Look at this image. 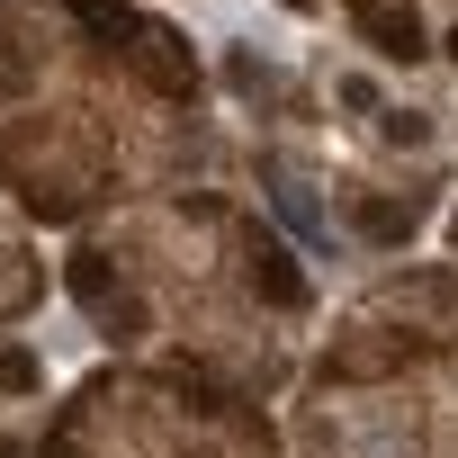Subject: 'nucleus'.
<instances>
[{
    "instance_id": "20e7f679",
    "label": "nucleus",
    "mask_w": 458,
    "mask_h": 458,
    "mask_svg": "<svg viewBox=\"0 0 458 458\" xmlns=\"http://www.w3.org/2000/svg\"><path fill=\"white\" fill-rule=\"evenodd\" d=\"M28 458H279V431L243 386L117 360L37 422Z\"/></svg>"
},
{
    "instance_id": "7ed1b4c3",
    "label": "nucleus",
    "mask_w": 458,
    "mask_h": 458,
    "mask_svg": "<svg viewBox=\"0 0 458 458\" xmlns=\"http://www.w3.org/2000/svg\"><path fill=\"white\" fill-rule=\"evenodd\" d=\"M297 458H458V279L369 288L306 369Z\"/></svg>"
},
{
    "instance_id": "423d86ee",
    "label": "nucleus",
    "mask_w": 458,
    "mask_h": 458,
    "mask_svg": "<svg viewBox=\"0 0 458 458\" xmlns=\"http://www.w3.org/2000/svg\"><path fill=\"white\" fill-rule=\"evenodd\" d=\"M37 306H46V261H37V243H28V216L0 207V333L28 324Z\"/></svg>"
},
{
    "instance_id": "39448f33",
    "label": "nucleus",
    "mask_w": 458,
    "mask_h": 458,
    "mask_svg": "<svg viewBox=\"0 0 458 458\" xmlns=\"http://www.w3.org/2000/svg\"><path fill=\"white\" fill-rule=\"evenodd\" d=\"M46 422V351L28 333H0V458H28Z\"/></svg>"
},
{
    "instance_id": "f257e3e1",
    "label": "nucleus",
    "mask_w": 458,
    "mask_h": 458,
    "mask_svg": "<svg viewBox=\"0 0 458 458\" xmlns=\"http://www.w3.org/2000/svg\"><path fill=\"white\" fill-rule=\"evenodd\" d=\"M207 90L189 37L126 0H0V189L28 225H99L198 189Z\"/></svg>"
},
{
    "instance_id": "f03ea898",
    "label": "nucleus",
    "mask_w": 458,
    "mask_h": 458,
    "mask_svg": "<svg viewBox=\"0 0 458 458\" xmlns=\"http://www.w3.org/2000/svg\"><path fill=\"white\" fill-rule=\"evenodd\" d=\"M64 288L81 324L144 369H189L243 395H270L297 369L306 279L234 189L198 180L81 225Z\"/></svg>"
}]
</instances>
